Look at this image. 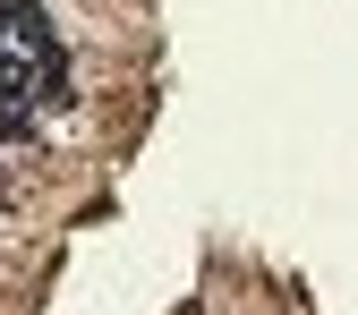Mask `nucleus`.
Segmentation results:
<instances>
[{
	"mask_svg": "<svg viewBox=\"0 0 358 315\" xmlns=\"http://www.w3.org/2000/svg\"><path fill=\"white\" fill-rule=\"evenodd\" d=\"M26 9H34V0H0V17H26Z\"/></svg>",
	"mask_w": 358,
	"mask_h": 315,
	"instance_id": "nucleus-1",
	"label": "nucleus"
}]
</instances>
